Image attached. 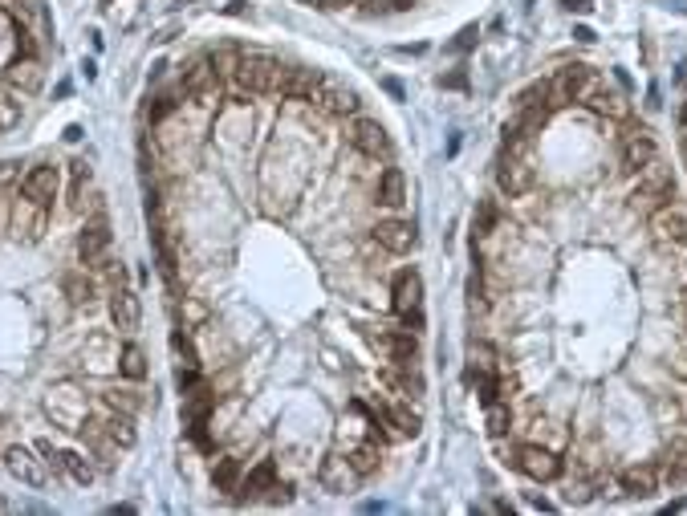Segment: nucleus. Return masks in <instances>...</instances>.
<instances>
[{"label":"nucleus","mask_w":687,"mask_h":516,"mask_svg":"<svg viewBox=\"0 0 687 516\" xmlns=\"http://www.w3.org/2000/svg\"><path fill=\"white\" fill-rule=\"evenodd\" d=\"M497 187H500V196H509V199L529 196V187H533V167L525 163V155L500 151V159H497Z\"/></svg>","instance_id":"6e6552de"},{"label":"nucleus","mask_w":687,"mask_h":516,"mask_svg":"<svg viewBox=\"0 0 687 516\" xmlns=\"http://www.w3.org/2000/svg\"><path fill=\"white\" fill-rule=\"evenodd\" d=\"M33 448H37V456L45 460V468L54 476H66V448H54V440H37Z\"/></svg>","instance_id":"4c0bfd02"},{"label":"nucleus","mask_w":687,"mask_h":516,"mask_svg":"<svg viewBox=\"0 0 687 516\" xmlns=\"http://www.w3.org/2000/svg\"><path fill=\"white\" fill-rule=\"evenodd\" d=\"M240 476H245V468H240V460H232V456H220V460H212V484H216V492H237V484H240Z\"/></svg>","instance_id":"bb28decb"},{"label":"nucleus","mask_w":687,"mask_h":516,"mask_svg":"<svg viewBox=\"0 0 687 516\" xmlns=\"http://www.w3.org/2000/svg\"><path fill=\"white\" fill-rule=\"evenodd\" d=\"M594 69L581 66V61H573V66H565L558 77H553V106H573V102L586 94V86L594 82Z\"/></svg>","instance_id":"ddd939ff"},{"label":"nucleus","mask_w":687,"mask_h":516,"mask_svg":"<svg viewBox=\"0 0 687 516\" xmlns=\"http://www.w3.org/2000/svg\"><path fill=\"white\" fill-rule=\"evenodd\" d=\"M573 37H578V41H594V33H590L586 25H578V29H573Z\"/></svg>","instance_id":"3c124183"},{"label":"nucleus","mask_w":687,"mask_h":516,"mask_svg":"<svg viewBox=\"0 0 687 516\" xmlns=\"http://www.w3.org/2000/svg\"><path fill=\"white\" fill-rule=\"evenodd\" d=\"M423 326H428V318H423V305H415V309L403 313V329H411V334H423Z\"/></svg>","instance_id":"37998d69"},{"label":"nucleus","mask_w":687,"mask_h":516,"mask_svg":"<svg viewBox=\"0 0 687 516\" xmlns=\"http://www.w3.org/2000/svg\"><path fill=\"white\" fill-rule=\"evenodd\" d=\"M497 220H500L497 204H492V199H480V207H476V216H472V240H489V236L497 232Z\"/></svg>","instance_id":"2f4dec72"},{"label":"nucleus","mask_w":687,"mask_h":516,"mask_svg":"<svg viewBox=\"0 0 687 516\" xmlns=\"http://www.w3.org/2000/svg\"><path fill=\"white\" fill-rule=\"evenodd\" d=\"M21 115H25V94L13 90V86H8V90H0V135H5V130H13L16 122H21Z\"/></svg>","instance_id":"c756f323"},{"label":"nucleus","mask_w":687,"mask_h":516,"mask_svg":"<svg viewBox=\"0 0 687 516\" xmlns=\"http://www.w3.org/2000/svg\"><path fill=\"white\" fill-rule=\"evenodd\" d=\"M655 240L659 248H687V212L680 204H667L655 212Z\"/></svg>","instance_id":"4468645a"},{"label":"nucleus","mask_w":687,"mask_h":516,"mask_svg":"<svg viewBox=\"0 0 687 516\" xmlns=\"http://www.w3.org/2000/svg\"><path fill=\"white\" fill-rule=\"evenodd\" d=\"M619 488H622V496H639V501L655 496L659 492V463H631V468H622Z\"/></svg>","instance_id":"a211bd4d"},{"label":"nucleus","mask_w":687,"mask_h":516,"mask_svg":"<svg viewBox=\"0 0 687 516\" xmlns=\"http://www.w3.org/2000/svg\"><path fill=\"white\" fill-rule=\"evenodd\" d=\"M476 37H480V33H476V29H464V33H460V41H456V49H468Z\"/></svg>","instance_id":"49530a36"},{"label":"nucleus","mask_w":687,"mask_h":516,"mask_svg":"<svg viewBox=\"0 0 687 516\" xmlns=\"http://www.w3.org/2000/svg\"><path fill=\"white\" fill-rule=\"evenodd\" d=\"M318 106L326 110L329 118H354V115H362V98L354 90H342L338 82H329L326 90H321Z\"/></svg>","instance_id":"aec40b11"},{"label":"nucleus","mask_w":687,"mask_h":516,"mask_svg":"<svg viewBox=\"0 0 687 516\" xmlns=\"http://www.w3.org/2000/svg\"><path fill=\"white\" fill-rule=\"evenodd\" d=\"M62 293L69 297V301H77V305H90L94 297H98V281L86 277V273H66L62 277Z\"/></svg>","instance_id":"cd10ccee"},{"label":"nucleus","mask_w":687,"mask_h":516,"mask_svg":"<svg viewBox=\"0 0 687 516\" xmlns=\"http://www.w3.org/2000/svg\"><path fill=\"white\" fill-rule=\"evenodd\" d=\"M683 155H687V130H683Z\"/></svg>","instance_id":"6e6d98bb"},{"label":"nucleus","mask_w":687,"mask_h":516,"mask_svg":"<svg viewBox=\"0 0 687 516\" xmlns=\"http://www.w3.org/2000/svg\"><path fill=\"white\" fill-rule=\"evenodd\" d=\"M13 179H16V163L5 159V163H0V187H5V183H13Z\"/></svg>","instance_id":"c03bdc74"},{"label":"nucleus","mask_w":687,"mask_h":516,"mask_svg":"<svg viewBox=\"0 0 687 516\" xmlns=\"http://www.w3.org/2000/svg\"><path fill=\"white\" fill-rule=\"evenodd\" d=\"M683 318H687V297H683Z\"/></svg>","instance_id":"4d7b16f0"},{"label":"nucleus","mask_w":687,"mask_h":516,"mask_svg":"<svg viewBox=\"0 0 687 516\" xmlns=\"http://www.w3.org/2000/svg\"><path fill=\"white\" fill-rule=\"evenodd\" d=\"M680 122H683V126H687V102H683V106H680Z\"/></svg>","instance_id":"603ef678"},{"label":"nucleus","mask_w":687,"mask_h":516,"mask_svg":"<svg viewBox=\"0 0 687 516\" xmlns=\"http://www.w3.org/2000/svg\"><path fill=\"white\" fill-rule=\"evenodd\" d=\"M106 309H110V321H115L118 334H135L138 321H143V301H138V293H130L126 285L123 288H110Z\"/></svg>","instance_id":"2eb2a0df"},{"label":"nucleus","mask_w":687,"mask_h":516,"mask_svg":"<svg viewBox=\"0 0 687 516\" xmlns=\"http://www.w3.org/2000/svg\"><path fill=\"white\" fill-rule=\"evenodd\" d=\"M565 8H570V13H590V8H594V0H561Z\"/></svg>","instance_id":"a18cd8bd"},{"label":"nucleus","mask_w":687,"mask_h":516,"mask_svg":"<svg viewBox=\"0 0 687 516\" xmlns=\"http://www.w3.org/2000/svg\"><path fill=\"white\" fill-rule=\"evenodd\" d=\"M171 354H176V362H179V366H199L196 342H191V329H184V326L171 329Z\"/></svg>","instance_id":"72a5a7b5"},{"label":"nucleus","mask_w":687,"mask_h":516,"mask_svg":"<svg viewBox=\"0 0 687 516\" xmlns=\"http://www.w3.org/2000/svg\"><path fill=\"white\" fill-rule=\"evenodd\" d=\"M69 183H94V167L86 159H74L69 163Z\"/></svg>","instance_id":"79ce46f5"},{"label":"nucleus","mask_w":687,"mask_h":516,"mask_svg":"<svg viewBox=\"0 0 687 516\" xmlns=\"http://www.w3.org/2000/svg\"><path fill=\"white\" fill-rule=\"evenodd\" d=\"M102 402H106L110 410H130V415H138V410L146 407V395L135 387H118V390H110V395H102Z\"/></svg>","instance_id":"7c9ffc66"},{"label":"nucleus","mask_w":687,"mask_h":516,"mask_svg":"<svg viewBox=\"0 0 687 516\" xmlns=\"http://www.w3.org/2000/svg\"><path fill=\"white\" fill-rule=\"evenodd\" d=\"M176 29H179V25H167V29H159V33H155V41H159V46H167V41L176 37Z\"/></svg>","instance_id":"de8ad7c7"},{"label":"nucleus","mask_w":687,"mask_h":516,"mask_svg":"<svg viewBox=\"0 0 687 516\" xmlns=\"http://www.w3.org/2000/svg\"><path fill=\"white\" fill-rule=\"evenodd\" d=\"M179 106V90H167V94H155L151 102H146V122H151V126H159L163 118L171 115V110Z\"/></svg>","instance_id":"c9c22d12"},{"label":"nucleus","mask_w":687,"mask_h":516,"mask_svg":"<svg viewBox=\"0 0 687 516\" xmlns=\"http://www.w3.org/2000/svg\"><path fill=\"white\" fill-rule=\"evenodd\" d=\"M281 77H285L281 57L252 49V54H240V66H237V74H232V82H237L240 94H277L281 90Z\"/></svg>","instance_id":"f257e3e1"},{"label":"nucleus","mask_w":687,"mask_h":516,"mask_svg":"<svg viewBox=\"0 0 687 516\" xmlns=\"http://www.w3.org/2000/svg\"><path fill=\"white\" fill-rule=\"evenodd\" d=\"M517 471H525L529 480H537V484H553V480H561L565 463L553 448H545V443H520L517 448Z\"/></svg>","instance_id":"39448f33"},{"label":"nucleus","mask_w":687,"mask_h":516,"mask_svg":"<svg viewBox=\"0 0 687 516\" xmlns=\"http://www.w3.org/2000/svg\"><path fill=\"white\" fill-rule=\"evenodd\" d=\"M578 106H586L590 115H598V118H619V122H622L626 115H631L626 98H622V94H614L611 86L602 82V77H594V82L586 86V94L578 98Z\"/></svg>","instance_id":"9b49d317"},{"label":"nucleus","mask_w":687,"mask_h":516,"mask_svg":"<svg viewBox=\"0 0 687 516\" xmlns=\"http://www.w3.org/2000/svg\"><path fill=\"white\" fill-rule=\"evenodd\" d=\"M0 463H5L8 476L21 480L25 488H45V484H49V468H45V460H37V448H25V443H8L5 456H0Z\"/></svg>","instance_id":"20e7f679"},{"label":"nucleus","mask_w":687,"mask_h":516,"mask_svg":"<svg viewBox=\"0 0 687 516\" xmlns=\"http://www.w3.org/2000/svg\"><path fill=\"white\" fill-rule=\"evenodd\" d=\"M77 138H82V126L74 122V126H66V143H77Z\"/></svg>","instance_id":"8fccbe9b"},{"label":"nucleus","mask_w":687,"mask_h":516,"mask_svg":"<svg viewBox=\"0 0 687 516\" xmlns=\"http://www.w3.org/2000/svg\"><path fill=\"white\" fill-rule=\"evenodd\" d=\"M375 244L387 257H403V252H411L415 244H419V232H415V220H403V216H387V220L375 224Z\"/></svg>","instance_id":"0eeeda50"},{"label":"nucleus","mask_w":687,"mask_h":516,"mask_svg":"<svg viewBox=\"0 0 687 516\" xmlns=\"http://www.w3.org/2000/svg\"><path fill=\"white\" fill-rule=\"evenodd\" d=\"M66 476L74 480V484H94L98 468H94V460L82 456V451H66Z\"/></svg>","instance_id":"473e14b6"},{"label":"nucleus","mask_w":687,"mask_h":516,"mask_svg":"<svg viewBox=\"0 0 687 516\" xmlns=\"http://www.w3.org/2000/svg\"><path fill=\"white\" fill-rule=\"evenodd\" d=\"M517 110H529V115H537V118H550L553 110V77H541V82H533V86H525V90L517 94Z\"/></svg>","instance_id":"5701e85b"},{"label":"nucleus","mask_w":687,"mask_h":516,"mask_svg":"<svg viewBox=\"0 0 687 516\" xmlns=\"http://www.w3.org/2000/svg\"><path fill=\"white\" fill-rule=\"evenodd\" d=\"M293 492H298V484H293V480H281V476H277V484L265 492V501L273 504V509H281V504H293Z\"/></svg>","instance_id":"a19ab883"},{"label":"nucleus","mask_w":687,"mask_h":516,"mask_svg":"<svg viewBox=\"0 0 687 516\" xmlns=\"http://www.w3.org/2000/svg\"><path fill=\"white\" fill-rule=\"evenodd\" d=\"M16 228H21L29 240H41L49 232V204H33V199H16V212H13Z\"/></svg>","instance_id":"412c9836"},{"label":"nucleus","mask_w":687,"mask_h":516,"mask_svg":"<svg viewBox=\"0 0 687 516\" xmlns=\"http://www.w3.org/2000/svg\"><path fill=\"white\" fill-rule=\"evenodd\" d=\"M346 460L354 463V471H359L362 480H367V476H375V471L382 468V443L375 440V435H362V440L354 443L350 451H346Z\"/></svg>","instance_id":"b1692460"},{"label":"nucleus","mask_w":687,"mask_h":516,"mask_svg":"<svg viewBox=\"0 0 687 516\" xmlns=\"http://www.w3.org/2000/svg\"><path fill=\"white\" fill-rule=\"evenodd\" d=\"M277 484V463L273 460H257L252 468L240 476V484H237V504H248V501H265V492Z\"/></svg>","instance_id":"dca6fc26"},{"label":"nucleus","mask_w":687,"mask_h":516,"mask_svg":"<svg viewBox=\"0 0 687 516\" xmlns=\"http://www.w3.org/2000/svg\"><path fill=\"white\" fill-rule=\"evenodd\" d=\"M484 427H489L492 440H504V435L512 431V407H509V399L489 402V407H484Z\"/></svg>","instance_id":"c85d7f7f"},{"label":"nucleus","mask_w":687,"mask_h":516,"mask_svg":"<svg viewBox=\"0 0 687 516\" xmlns=\"http://www.w3.org/2000/svg\"><path fill=\"white\" fill-rule=\"evenodd\" d=\"M21 196L33 199V204H54L57 199V187H62V171L54 167V163H37V167H29L21 175Z\"/></svg>","instance_id":"1a4fd4ad"},{"label":"nucleus","mask_w":687,"mask_h":516,"mask_svg":"<svg viewBox=\"0 0 687 516\" xmlns=\"http://www.w3.org/2000/svg\"><path fill=\"white\" fill-rule=\"evenodd\" d=\"M301 5H318V0H301Z\"/></svg>","instance_id":"13d9d810"},{"label":"nucleus","mask_w":687,"mask_h":516,"mask_svg":"<svg viewBox=\"0 0 687 516\" xmlns=\"http://www.w3.org/2000/svg\"><path fill=\"white\" fill-rule=\"evenodd\" d=\"M634 199H642L651 212H659V207H667L675 199V175H672V167H663V159L647 163V167L634 175Z\"/></svg>","instance_id":"7ed1b4c3"},{"label":"nucleus","mask_w":687,"mask_h":516,"mask_svg":"<svg viewBox=\"0 0 687 516\" xmlns=\"http://www.w3.org/2000/svg\"><path fill=\"white\" fill-rule=\"evenodd\" d=\"M375 196H379V204L382 207H403L407 204V175L395 167V163H387V167L379 171V183H375Z\"/></svg>","instance_id":"4be33fe9"},{"label":"nucleus","mask_w":687,"mask_h":516,"mask_svg":"<svg viewBox=\"0 0 687 516\" xmlns=\"http://www.w3.org/2000/svg\"><path fill=\"white\" fill-rule=\"evenodd\" d=\"M41 82H45V66H41L37 54H16L5 61V86L21 94H37Z\"/></svg>","instance_id":"f8f14e48"},{"label":"nucleus","mask_w":687,"mask_h":516,"mask_svg":"<svg viewBox=\"0 0 687 516\" xmlns=\"http://www.w3.org/2000/svg\"><path fill=\"white\" fill-rule=\"evenodd\" d=\"M415 305H423V277L415 273V268H399L395 281H390V309L403 318Z\"/></svg>","instance_id":"f3484780"},{"label":"nucleus","mask_w":687,"mask_h":516,"mask_svg":"<svg viewBox=\"0 0 687 516\" xmlns=\"http://www.w3.org/2000/svg\"><path fill=\"white\" fill-rule=\"evenodd\" d=\"M5 509H8V504H5V496H0V512H5Z\"/></svg>","instance_id":"5fc2aeb1"},{"label":"nucleus","mask_w":687,"mask_h":516,"mask_svg":"<svg viewBox=\"0 0 687 516\" xmlns=\"http://www.w3.org/2000/svg\"><path fill=\"white\" fill-rule=\"evenodd\" d=\"M594 501V480H570L565 484V504H590Z\"/></svg>","instance_id":"ea45409f"},{"label":"nucleus","mask_w":687,"mask_h":516,"mask_svg":"<svg viewBox=\"0 0 687 516\" xmlns=\"http://www.w3.org/2000/svg\"><path fill=\"white\" fill-rule=\"evenodd\" d=\"M176 318H179V326L184 329H199V326H207V305H199L196 297H184V305H176Z\"/></svg>","instance_id":"f704fd0d"},{"label":"nucleus","mask_w":687,"mask_h":516,"mask_svg":"<svg viewBox=\"0 0 687 516\" xmlns=\"http://www.w3.org/2000/svg\"><path fill=\"white\" fill-rule=\"evenodd\" d=\"M683 297H687V260H683Z\"/></svg>","instance_id":"864d4df0"},{"label":"nucleus","mask_w":687,"mask_h":516,"mask_svg":"<svg viewBox=\"0 0 687 516\" xmlns=\"http://www.w3.org/2000/svg\"><path fill=\"white\" fill-rule=\"evenodd\" d=\"M411 5H419V0H387V8H395V13H407Z\"/></svg>","instance_id":"09e8293b"},{"label":"nucleus","mask_w":687,"mask_h":516,"mask_svg":"<svg viewBox=\"0 0 687 516\" xmlns=\"http://www.w3.org/2000/svg\"><path fill=\"white\" fill-rule=\"evenodd\" d=\"M102 431H106L118 448H135V443H138L135 415H130V410H110L106 407V415H102Z\"/></svg>","instance_id":"393cba45"},{"label":"nucleus","mask_w":687,"mask_h":516,"mask_svg":"<svg viewBox=\"0 0 687 516\" xmlns=\"http://www.w3.org/2000/svg\"><path fill=\"white\" fill-rule=\"evenodd\" d=\"M468 366H476V370H500V354L480 338V342L468 346Z\"/></svg>","instance_id":"e433bc0d"},{"label":"nucleus","mask_w":687,"mask_h":516,"mask_svg":"<svg viewBox=\"0 0 687 516\" xmlns=\"http://www.w3.org/2000/svg\"><path fill=\"white\" fill-rule=\"evenodd\" d=\"M94 268H98V273L106 277V285H110V288H123V281H126V268H123V260H115V257H102Z\"/></svg>","instance_id":"58836bf2"},{"label":"nucleus","mask_w":687,"mask_h":516,"mask_svg":"<svg viewBox=\"0 0 687 516\" xmlns=\"http://www.w3.org/2000/svg\"><path fill=\"white\" fill-rule=\"evenodd\" d=\"M146 370H151V366H146L143 346H135V342H123V346H118V374H123V379L143 382Z\"/></svg>","instance_id":"a878e982"},{"label":"nucleus","mask_w":687,"mask_h":516,"mask_svg":"<svg viewBox=\"0 0 687 516\" xmlns=\"http://www.w3.org/2000/svg\"><path fill=\"white\" fill-rule=\"evenodd\" d=\"M346 138L359 155L367 159H382V163H395V147H390V135L379 118H367V115H354L350 126H346Z\"/></svg>","instance_id":"f03ea898"},{"label":"nucleus","mask_w":687,"mask_h":516,"mask_svg":"<svg viewBox=\"0 0 687 516\" xmlns=\"http://www.w3.org/2000/svg\"><path fill=\"white\" fill-rule=\"evenodd\" d=\"M655 159H659V147H655V138H651V130L622 143V175H631V179L647 167V163H655Z\"/></svg>","instance_id":"6ab92c4d"},{"label":"nucleus","mask_w":687,"mask_h":516,"mask_svg":"<svg viewBox=\"0 0 687 516\" xmlns=\"http://www.w3.org/2000/svg\"><path fill=\"white\" fill-rule=\"evenodd\" d=\"M106 252H110V220H106V212H102V216H90L82 236H77V260H82L86 268H94Z\"/></svg>","instance_id":"9d476101"},{"label":"nucleus","mask_w":687,"mask_h":516,"mask_svg":"<svg viewBox=\"0 0 687 516\" xmlns=\"http://www.w3.org/2000/svg\"><path fill=\"white\" fill-rule=\"evenodd\" d=\"M318 484L326 488L329 496H350V492H359L362 476L354 471V463L346 460L342 451H329V456L321 460V468H318Z\"/></svg>","instance_id":"423d86ee"}]
</instances>
